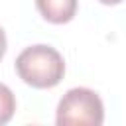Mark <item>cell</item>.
<instances>
[{"instance_id":"6","label":"cell","mask_w":126,"mask_h":126,"mask_svg":"<svg viewBox=\"0 0 126 126\" xmlns=\"http://www.w3.org/2000/svg\"><path fill=\"white\" fill-rule=\"evenodd\" d=\"M100 4H106V6H114V4H120L122 0H98Z\"/></svg>"},{"instance_id":"5","label":"cell","mask_w":126,"mask_h":126,"mask_svg":"<svg viewBox=\"0 0 126 126\" xmlns=\"http://www.w3.org/2000/svg\"><path fill=\"white\" fill-rule=\"evenodd\" d=\"M4 53H6V33H4V30L0 28V61H2Z\"/></svg>"},{"instance_id":"3","label":"cell","mask_w":126,"mask_h":126,"mask_svg":"<svg viewBox=\"0 0 126 126\" xmlns=\"http://www.w3.org/2000/svg\"><path fill=\"white\" fill-rule=\"evenodd\" d=\"M35 6L51 24H67L77 14V0H35Z\"/></svg>"},{"instance_id":"2","label":"cell","mask_w":126,"mask_h":126,"mask_svg":"<svg viewBox=\"0 0 126 126\" xmlns=\"http://www.w3.org/2000/svg\"><path fill=\"white\" fill-rule=\"evenodd\" d=\"M57 126H100L104 122V104L100 96L87 89H69L57 104Z\"/></svg>"},{"instance_id":"4","label":"cell","mask_w":126,"mask_h":126,"mask_svg":"<svg viewBox=\"0 0 126 126\" xmlns=\"http://www.w3.org/2000/svg\"><path fill=\"white\" fill-rule=\"evenodd\" d=\"M14 110H16V96L6 85L0 83V126L12 120Z\"/></svg>"},{"instance_id":"1","label":"cell","mask_w":126,"mask_h":126,"mask_svg":"<svg viewBox=\"0 0 126 126\" xmlns=\"http://www.w3.org/2000/svg\"><path fill=\"white\" fill-rule=\"evenodd\" d=\"M16 73L33 89H51L61 83L65 75V61L55 47L37 43L26 47L16 57Z\"/></svg>"}]
</instances>
